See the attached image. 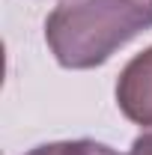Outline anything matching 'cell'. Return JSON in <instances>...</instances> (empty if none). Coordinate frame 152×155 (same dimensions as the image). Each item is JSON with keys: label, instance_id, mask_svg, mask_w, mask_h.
Returning <instances> with one entry per match:
<instances>
[{"label": "cell", "instance_id": "cell-1", "mask_svg": "<svg viewBox=\"0 0 152 155\" xmlns=\"http://www.w3.org/2000/svg\"><path fill=\"white\" fill-rule=\"evenodd\" d=\"M149 27L152 0H63L45 21V42L63 69H95Z\"/></svg>", "mask_w": 152, "mask_h": 155}, {"label": "cell", "instance_id": "cell-2", "mask_svg": "<svg viewBox=\"0 0 152 155\" xmlns=\"http://www.w3.org/2000/svg\"><path fill=\"white\" fill-rule=\"evenodd\" d=\"M116 104L125 119L152 128V45L122 66L116 78Z\"/></svg>", "mask_w": 152, "mask_h": 155}, {"label": "cell", "instance_id": "cell-3", "mask_svg": "<svg viewBox=\"0 0 152 155\" xmlns=\"http://www.w3.org/2000/svg\"><path fill=\"white\" fill-rule=\"evenodd\" d=\"M66 155H119L116 149L95 140H66Z\"/></svg>", "mask_w": 152, "mask_h": 155}, {"label": "cell", "instance_id": "cell-4", "mask_svg": "<svg viewBox=\"0 0 152 155\" xmlns=\"http://www.w3.org/2000/svg\"><path fill=\"white\" fill-rule=\"evenodd\" d=\"M131 155H152V128L134 137V143H131Z\"/></svg>", "mask_w": 152, "mask_h": 155}, {"label": "cell", "instance_id": "cell-5", "mask_svg": "<svg viewBox=\"0 0 152 155\" xmlns=\"http://www.w3.org/2000/svg\"><path fill=\"white\" fill-rule=\"evenodd\" d=\"M27 155H66V140H60V143H42L36 149H30Z\"/></svg>", "mask_w": 152, "mask_h": 155}]
</instances>
